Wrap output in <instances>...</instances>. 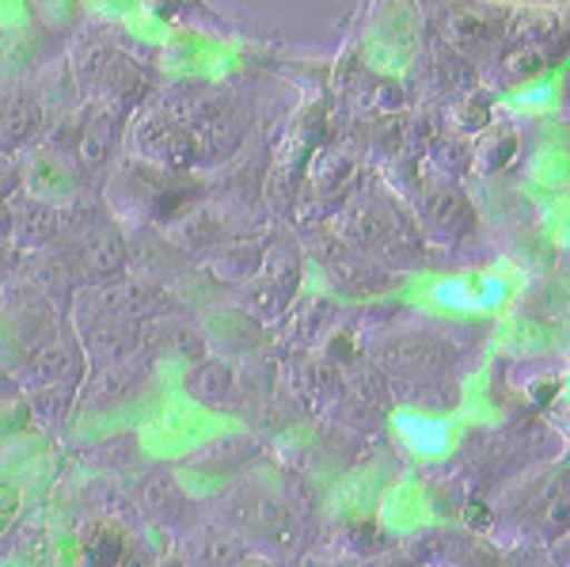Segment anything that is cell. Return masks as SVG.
I'll use <instances>...</instances> for the list:
<instances>
[{"mask_svg":"<svg viewBox=\"0 0 570 567\" xmlns=\"http://www.w3.org/2000/svg\"><path fill=\"white\" fill-rule=\"evenodd\" d=\"M217 431H220L217 416H209L195 400L176 397L149 427H145L141 442H145V450L156 457H179V453L198 450V446L206 442V438H214Z\"/></svg>","mask_w":570,"mask_h":567,"instance_id":"6da1fadb","label":"cell"},{"mask_svg":"<svg viewBox=\"0 0 570 567\" xmlns=\"http://www.w3.org/2000/svg\"><path fill=\"white\" fill-rule=\"evenodd\" d=\"M513 294V282L502 274H456L441 278L426 290L430 305L449 309V313H494Z\"/></svg>","mask_w":570,"mask_h":567,"instance_id":"7a4b0ae2","label":"cell"},{"mask_svg":"<svg viewBox=\"0 0 570 567\" xmlns=\"http://www.w3.org/2000/svg\"><path fill=\"white\" fill-rule=\"evenodd\" d=\"M392 427H395V434L403 438V446H407L411 453L426 457V461H438V457H445L456 446V438H461V431H456L453 419L419 416V411H395Z\"/></svg>","mask_w":570,"mask_h":567,"instance_id":"3957f363","label":"cell"},{"mask_svg":"<svg viewBox=\"0 0 570 567\" xmlns=\"http://www.w3.org/2000/svg\"><path fill=\"white\" fill-rule=\"evenodd\" d=\"M381 515H384V522L395 526V529H415L419 522H426L430 507H426V496H422L419 483L400 480V483H392V488L384 491Z\"/></svg>","mask_w":570,"mask_h":567,"instance_id":"277c9868","label":"cell"},{"mask_svg":"<svg viewBox=\"0 0 570 567\" xmlns=\"http://www.w3.org/2000/svg\"><path fill=\"white\" fill-rule=\"evenodd\" d=\"M220 58H225V53H220L209 39H198V35H179V39L168 46V69L214 72Z\"/></svg>","mask_w":570,"mask_h":567,"instance_id":"5b68a950","label":"cell"},{"mask_svg":"<svg viewBox=\"0 0 570 567\" xmlns=\"http://www.w3.org/2000/svg\"><path fill=\"white\" fill-rule=\"evenodd\" d=\"M548 104H551V88L548 85H540V88H532V91H525V96L513 99V107H548Z\"/></svg>","mask_w":570,"mask_h":567,"instance_id":"8992f818","label":"cell"},{"mask_svg":"<svg viewBox=\"0 0 570 567\" xmlns=\"http://www.w3.org/2000/svg\"><path fill=\"white\" fill-rule=\"evenodd\" d=\"M23 12H27L23 0H0V27L20 23V20H23Z\"/></svg>","mask_w":570,"mask_h":567,"instance_id":"52a82bcc","label":"cell"},{"mask_svg":"<svg viewBox=\"0 0 570 567\" xmlns=\"http://www.w3.org/2000/svg\"><path fill=\"white\" fill-rule=\"evenodd\" d=\"M16 507H20V496H16V488H8L4 483V488H0V518H8Z\"/></svg>","mask_w":570,"mask_h":567,"instance_id":"ba28073f","label":"cell"},{"mask_svg":"<svg viewBox=\"0 0 570 567\" xmlns=\"http://www.w3.org/2000/svg\"><path fill=\"white\" fill-rule=\"evenodd\" d=\"M468 515H472V526H483V507H472Z\"/></svg>","mask_w":570,"mask_h":567,"instance_id":"9c48e42d","label":"cell"}]
</instances>
